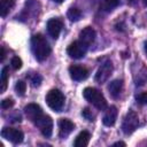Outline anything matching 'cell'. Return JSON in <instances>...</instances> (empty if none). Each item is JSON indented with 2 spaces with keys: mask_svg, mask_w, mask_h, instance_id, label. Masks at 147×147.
Instances as JSON below:
<instances>
[{
  "mask_svg": "<svg viewBox=\"0 0 147 147\" xmlns=\"http://www.w3.org/2000/svg\"><path fill=\"white\" fill-rule=\"evenodd\" d=\"M31 49L33 52L34 57L38 61L46 60L48 57V55L51 54V46H49L48 41L46 40V38L40 33H37V34L32 36V38H31Z\"/></svg>",
  "mask_w": 147,
  "mask_h": 147,
  "instance_id": "1",
  "label": "cell"
},
{
  "mask_svg": "<svg viewBox=\"0 0 147 147\" xmlns=\"http://www.w3.org/2000/svg\"><path fill=\"white\" fill-rule=\"evenodd\" d=\"M83 95L84 98L90 102L92 103L96 109L99 110H105L107 108V101L103 96V94L94 88V87H86L84 91H83Z\"/></svg>",
  "mask_w": 147,
  "mask_h": 147,
  "instance_id": "2",
  "label": "cell"
},
{
  "mask_svg": "<svg viewBox=\"0 0 147 147\" xmlns=\"http://www.w3.org/2000/svg\"><path fill=\"white\" fill-rule=\"evenodd\" d=\"M46 103L54 111H61L63 106H64V95H63V93L57 88L51 90L46 94Z\"/></svg>",
  "mask_w": 147,
  "mask_h": 147,
  "instance_id": "3",
  "label": "cell"
},
{
  "mask_svg": "<svg viewBox=\"0 0 147 147\" xmlns=\"http://www.w3.org/2000/svg\"><path fill=\"white\" fill-rule=\"evenodd\" d=\"M139 125V118L138 115L133 110H129V113L125 115L123 123H122V131L125 134L132 133Z\"/></svg>",
  "mask_w": 147,
  "mask_h": 147,
  "instance_id": "4",
  "label": "cell"
},
{
  "mask_svg": "<svg viewBox=\"0 0 147 147\" xmlns=\"http://www.w3.org/2000/svg\"><path fill=\"white\" fill-rule=\"evenodd\" d=\"M42 133L44 137L49 138L53 132V121L48 115H41L34 123H33Z\"/></svg>",
  "mask_w": 147,
  "mask_h": 147,
  "instance_id": "5",
  "label": "cell"
},
{
  "mask_svg": "<svg viewBox=\"0 0 147 147\" xmlns=\"http://www.w3.org/2000/svg\"><path fill=\"white\" fill-rule=\"evenodd\" d=\"M87 52V45L80 40H76L68 46L67 53L71 59H82Z\"/></svg>",
  "mask_w": 147,
  "mask_h": 147,
  "instance_id": "6",
  "label": "cell"
},
{
  "mask_svg": "<svg viewBox=\"0 0 147 147\" xmlns=\"http://www.w3.org/2000/svg\"><path fill=\"white\" fill-rule=\"evenodd\" d=\"M1 136H2V138H5L6 140H8L13 144H21L24 138L23 132L20 131L18 129H14V127H3L1 131Z\"/></svg>",
  "mask_w": 147,
  "mask_h": 147,
  "instance_id": "7",
  "label": "cell"
},
{
  "mask_svg": "<svg viewBox=\"0 0 147 147\" xmlns=\"http://www.w3.org/2000/svg\"><path fill=\"white\" fill-rule=\"evenodd\" d=\"M111 72H113V63L110 61H106L99 67V69L95 74V80L98 83L102 84L110 77Z\"/></svg>",
  "mask_w": 147,
  "mask_h": 147,
  "instance_id": "8",
  "label": "cell"
},
{
  "mask_svg": "<svg viewBox=\"0 0 147 147\" xmlns=\"http://www.w3.org/2000/svg\"><path fill=\"white\" fill-rule=\"evenodd\" d=\"M24 114L28 117V119H30L32 123H34L42 115V110H41L40 106H38L37 103H29L24 107Z\"/></svg>",
  "mask_w": 147,
  "mask_h": 147,
  "instance_id": "9",
  "label": "cell"
},
{
  "mask_svg": "<svg viewBox=\"0 0 147 147\" xmlns=\"http://www.w3.org/2000/svg\"><path fill=\"white\" fill-rule=\"evenodd\" d=\"M69 74H70V77L76 82L84 80L88 77V70L82 65H70Z\"/></svg>",
  "mask_w": 147,
  "mask_h": 147,
  "instance_id": "10",
  "label": "cell"
},
{
  "mask_svg": "<svg viewBox=\"0 0 147 147\" xmlns=\"http://www.w3.org/2000/svg\"><path fill=\"white\" fill-rule=\"evenodd\" d=\"M75 129V124L68 118H61L59 121V136L60 138H67Z\"/></svg>",
  "mask_w": 147,
  "mask_h": 147,
  "instance_id": "11",
  "label": "cell"
},
{
  "mask_svg": "<svg viewBox=\"0 0 147 147\" xmlns=\"http://www.w3.org/2000/svg\"><path fill=\"white\" fill-rule=\"evenodd\" d=\"M62 28H63V24L59 18H51L47 22V31H48L49 36L54 39H56L59 37Z\"/></svg>",
  "mask_w": 147,
  "mask_h": 147,
  "instance_id": "12",
  "label": "cell"
},
{
  "mask_svg": "<svg viewBox=\"0 0 147 147\" xmlns=\"http://www.w3.org/2000/svg\"><path fill=\"white\" fill-rule=\"evenodd\" d=\"M95 37H96L95 30L91 26H86L79 32V40L82 42H84L85 45H87V46L94 42Z\"/></svg>",
  "mask_w": 147,
  "mask_h": 147,
  "instance_id": "13",
  "label": "cell"
},
{
  "mask_svg": "<svg viewBox=\"0 0 147 147\" xmlns=\"http://www.w3.org/2000/svg\"><path fill=\"white\" fill-rule=\"evenodd\" d=\"M117 108L115 106H110L108 108H106V113L102 117V122L106 126H113L117 119Z\"/></svg>",
  "mask_w": 147,
  "mask_h": 147,
  "instance_id": "14",
  "label": "cell"
},
{
  "mask_svg": "<svg viewBox=\"0 0 147 147\" xmlns=\"http://www.w3.org/2000/svg\"><path fill=\"white\" fill-rule=\"evenodd\" d=\"M123 90V82L121 79H115L113 82L109 83L108 85V91H109V94L113 96V98H117L121 92Z\"/></svg>",
  "mask_w": 147,
  "mask_h": 147,
  "instance_id": "15",
  "label": "cell"
},
{
  "mask_svg": "<svg viewBox=\"0 0 147 147\" xmlns=\"http://www.w3.org/2000/svg\"><path fill=\"white\" fill-rule=\"evenodd\" d=\"M90 138H91V134L88 131H82L75 139V142H74V146L75 147H85L88 145V141H90Z\"/></svg>",
  "mask_w": 147,
  "mask_h": 147,
  "instance_id": "16",
  "label": "cell"
},
{
  "mask_svg": "<svg viewBox=\"0 0 147 147\" xmlns=\"http://www.w3.org/2000/svg\"><path fill=\"white\" fill-rule=\"evenodd\" d=\"M14 5H15L14 0H1V2H0V14H1V16L5 17L10 11V9L14 7Z\"/></svg>",
  "mask_w": 147,
  "mask_h": 147,
  "instance_id": "17",
  "label": "cell"
},
{
  "mask_svg": "<svg viewBox=\"0 0 147 147\" xmlns=\"http://www.w3.org/2000/svg\"><path fill=\"white\" fill-rule=\"evenodd\" d=\"M119 3V0H103L101 3V9L105 11H111Z\"/></svg>",
  "mask_w": 147,
  "mask_h": 147,
  "instance_id": "18",
  "label": "cell"
},
{
  "mask_svg": "<svg viewBox=\"0 0 147 147\" xmlns=\"http://www.w3.org/2000/svg\"><path fill=\"white\" fill-rule=\"evenodd\" d=\"M82 11L78 9V8H70L67 13V16L68 18L71 21V22H77L82 18Z\"/></svg>",
  "mask_w": 147,
  "mask_h": 147,
  "instance_id": "19",
  "label": "cell"
},
{
  "mask_svg": "<svg viewBox=\"0 0 147 147\" xmlns=\"http://www.w3.org/2000/svg\"><path fill=\"white\" fill-rule=\"evenodd\" d=\"M8 77H9V68L8 67H3L2 70H1V88H0L1 93H3L6 87H7Z\"/></svg>",
  "mask_w": 147,
  "mask_h": 147,
  "instance_id": "20",
  "label": "cell"
},
{
  "mask_svg": "<svg viewBox=\"0 0 147 147\" xmlns=\"http://www.w3.org/2000/svg\"><path fill=\"white\" fill-rule=\"evenodd\" d=\"M15 90H16L18 95H24L25 90H26V84L23 80H18L16 83V85H15Z\"/></svg>",
  "mask_w": 147,
  "mask_h": 147,
  "instance_id": "21",
  "label": "cell"
},
{
  "mask_svg": "<svg viewBox=\"0 0 147 147\" xmlns=\"http://www.w3.org/2000/svg\"><path fill=\"white\" fill-rule=\"evenodd\" d=\"M10 64H11V68H13L14 70H18V69H21V67H22V60H21L18 56H14V57L11 59V61H10Z\"/></svg>",
  "mask_w": 147,
  "mask_h": 147,
  "instance_id": "22",
  "label": "cell"
},
{
  "mask_svg": "<svg viewBox=\"0 0 147 147\" xmlns=\"http://www.w3.org/2000/svg\"><path fill=\"white\" fill-rule=\"evenodd\" d=\"M82 115H83V117L84 118H86L87 121H90V122H92V121H94V114L92 113V110L90 109V108H84V110L82 111Z\"/></svg>",
  "mask_w": 147,
  "mask_h": 147,
  "instance_id": "23",
  "label": "cell"
},
{
  "mask_svg": "<svg viewBox=\"0 0 147 147\" xmlns=\"http://www.w3.org/2000/svg\"><path fill=\"white\" fill-rule=\"evenodd\" d=\"M41 82H42V77H41V75H39V74H34L33 76H31V83H32V85H33L34 87L39 86V85L41 84Z\"/></svg>",
  "mask_w": 147,
  "mask_h": 147,
  "instance_id": "24",
  "label": "cell"
},
{
  "mask_svg": "<svg viewBox=\"0 0 147 147\" xmlns=\"http://www.w3.org/2000/svg\"><path fill=\"white\" fill-rule=\"evenodd\" d=\"M136 100L140 105H147V92H142V93L137 94L136 95Z\"/></svg>",
  "mask_w": 147,
  "mask_h": 147,
  "instance_id": "25",
  "label": "cell"
},
{
  "mask_svg": "<svg viewBox=\"0 0 147 147\" xmlns=\"http://www.w3.org/2000/svg\"><path fill=\"white\" fill-rule=\"evenodd\" d=\"M13 106H14V100L13 99L7 98V99H5V100L1 101V108L2 109H9Z\"/></svg>",
  "mask_w": 147,
  "mask_h": 147,
  "instance_id": "26",
  "label": "cell"
},
{
  "mask_svg": "<svg viewBox=\"0 0 147 147\" xmlns=\"http://www.w3.org/2000/svg\"><path fill=\"white\" fill-rule=\"evenodd\" d=\"M5 57H6V51H5V48H3V47H1V57H0V61H1V62H3Z\"/></svg>",
  "mask_w": 147,
  "mask_h": 147,
  "instance_id": "27",
  "label": "cell"
},
{
  "mask_svg": "<svg viewBox=\"0 0 147 147\" xmlns=\"http://www.w3.org/2000/svg\"><path fill=\"white\" fill-rule=\"evenodd\" d=\"M114 146H125V142H123V141H117V142L114 144Z\"/></svg>",
  "mask_w": 147,
  "mask_h": 147,
  "instance_id": "28",
  "label": "cell"
},
{
  "mask_svg": "<svg viewBox=\"0 0 147 147\" xmlns=\"http://www.w3.org/2000/svg\"><path fill=\"white\" fill-rule=\"evenodd\" d=\"M144 48H145V53H146V55H147V40L145 41V46H144Z\"/></svg>",
  "mask_w": 147,
  "mask_h": 147,
  "instance_id": "29",
  "label": "cell"
},
{
  "mask_svg": "<svg viewBox=\"0 0 147 147\" xmlns=\"http://www.w3.org/2000/svg\"><path fill=\"white\" fill-rule=\"evenodd\" d=\"M52 1H54V2H57V3H61V2H63L64 0H52Z\"/></svg>",
  "mask_w": 147,
  "mask_h": 147,
  "instance_id": "30",
  "label": "cell"
},
{
  "mask_svg": "<svg viewBox=\"0 0 147 147\" xmlns=\"http://www.w3.org/2000/svg\"><path fill=\"white\" fill-rule=\"evenodd\" d=\"M142 2H144L145 6H147V0H142Z\"/></svg>",
  "mask_w": 147,
  "mask_h": 147,
  "instance_id": "31",
  "label": "cell"
}]
</instances>
